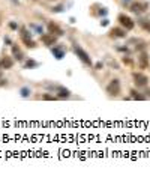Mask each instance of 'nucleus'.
Returning <instances> with one entry per match:
<instances>
[{"label": "nucleus", "mask_w": 150, "mask_h": 176, "mask_svg": "<svg viewBox=\"0 0 150 176\" xmlns=\"http://www.w3.org/2000/svg\"><path fill=\"white\" fill-rule=\"evenodd\" d=\"M18 30H20V39H21V42L27 48H36L38 47V44L33 41V33H32V30H29V27L21 26Z\"/></svg>", "instance_id": "nucleus-1"}, {"label": "nucleus", "mask_w": 150, "mask_h": 176, "mask_svg": "<svg viewBox=\"0 0 150 176\" xmlns=\"http://www.w3.org/2000/svg\"><path fill=\"white\" fill-rule=\"evenodd\" d=\"M45 87L53 90V92L56 93V96L59 98V100H68V98H71V90L68 87L62 86V84H51V83H45Z\"/></svg>", "instance_id": "nucleus-2"}, {"label": "nucleus", "mask_w": 150, "mask_h": 176, "mask_svg": "<svg viewBox=\"0 0 150 176\" xmlns=\"http://www.w3.org/2000/svg\"><path fill=\"white\" fill-rule=\"evenodd\" d=\"M72 50H74V53H75V56L80 59V60L86 65V66H92L93 65V62H92V57H90V54L87 53L86 50H84L81 45H78V44H74L72 45Z\"/></svg>", "instance_id": "nucleus-3"}, {"label": "nucleus", "mask_w": 150, "mask_h": 176, "mask_svg": "<svg viewBox=\"0 0 150 176\" xmlns=\"http://www.w3.org/2000/svg\"><path fill=\"white\" fill-rule=\"evenodd\" d=\"M120 90H122V84H120L119 78H113V80L107 84V93L110 96H117L120 93Z\"/></svg>", "instance_id": "nucleus-4"}, {"label": "nucleus", "mask_w": 150, "mask_h": 176, "mask_svg": "<svg viewBox=\"0 0 150 176\" xmlns=\"http://www.w3.org/2000/svg\"><path fill=\"white\" fill-rule=\"evenodd\" d=\"M117 21H119V24L122 26L123 29H126V30H132L135 27V21L129 15H126V14H119Z\"/></svg>", "instance_id": "nucleus-5"}, {"label": "nucleus", "mask_w": 150, "mask_h": 176, "mask_svg": "<svg viewBox=\"0 0 150 176\" xmlns=\"http://www.w3.org/2000/svg\"><path fill=\"white\" fill-rule=\"evenodd\" d=\"M132 78L137 87H146L149 84V77L143 72H132Z\"/></svg>", "instance_id": "nucleus-6"}, {"label": "nucleus", "mask_w": 150, "mask_h": 176, "mask_svg": "<svg viewBox=\"0 0 150 176\" xmlns=\"http://www.w3.org/2000/svg\"><path fill=\"white\" fill-rule=\"evenodd\" d=\"M15 65V59L12 56H2L0 57V69H12Z\"/></svg>", "instance_id": "nucleus-7"}, {"label": "nucleus", "mask_w": 150, "mask_h": 176, "mask_svg": "<svg viewBox=\"0 0 150 176\" xmlns=\"http://www.w3.org/2000/svg\"><path fill=\"white\" fill-rule=\"evenodd\" d=\"M41 42L45 47H54L57 44V36L51 35V33H42L41 35Z\"/></svg>", "instance_id": "nucleus-8"}, {"label": "nucleus", "mask_w": 150, "mask_h": 176, "mask_svg": "<svg viewBox=\"0 0 150 176\" xmlns=\"http://www.w3.org/2000/svg\"><path fill=\"white\" fill-rule=\"evenodd\" d=\"M47 29H48V33H51V35H54V36H63L65 35V32H63V29L59 26L57 23H54V21H50L48 23V26H47Z\"/></svg>", "instance_id": "nucleus-9"}, {"label": "nucleus", "mask_w": 150, "mask_h": 176, "mask_svg": "<svg viewBox=\"0 0 150 176\" xmlns=\"http://www.w3.org/2000/svg\"><path fill=\"white\" fill-rule=\"evenodd\" d=\"M126 29H123L122 26L120 27H113V29H110V32H108V35L111 36V38H114V39H122V38H126Z\"/></svg>", "instance_id": "nucleus-10"}, {"label": "nucleus", "mask_w": 150, "mask_h": 176, "mask_svg": "<svg viewBox=\"0 0 150 176\" xmlns=\"http://www.w3.org/2000/svg\"><path fill=\"white\" fill-rule=\"evenodd\" d=\"M11 51H12V57L15 59L17 62H24V53L21 51V48H20V45L17 44H12L11 45Z\"/></svg>", "instance_id": "nucleus-11"}, {"label": "nucleus", "mask_w": 150, "mask_h": 176, "mask_svg": "<svg viewBox=\"0 0 150 176\" xmlns=\"http://www.w3.org/2000/svg\"><path fill=\"white\" fill-rule=\"evenodd\" d=\"M147 3H140V2H134L131 3V8H129V11L134 12V14H143V12L147 11Z\"/></svg>", "instance_id": "nucleus-12"}, {"label": "nucleus", "mask_w": 150, "mask_h": 176, "mask_svg": "<svg viewBox=\"0 0 150 176\" xmlns=\"http://www.w3.org/2000/svg\"><path fill=\"white\" fill-rule=\"evenodd\" d=\"M51 53H53V56L57 59V60H62V59L65 57V53H66V51H65V47L63 45H54V47H51Z\"/></svg>", "instance_id": "nucleus-13"}, {"label": "nucleus", "mask_w": 150, "mask_h": 176, "mask_svg": "<svg viewBox=\"0 0 150 176\" xmlns=\"http://www.w3.org/2000/svg\"><path fill=\"white\" fill-rule=\"evenodd\" d=\"M149 54L146 53V51H143V53H140L138 54V66H140V69H146L147 66H149Z\"/></svg>", "instance_id": "nucleus-14"}, {"label": "nucleus", "mask_w": 150, "mask_h": 176, "mask_svg": "<svg viewBox=\"0 0 150 176\" xmlns=\"http://www.w3.org/2000/svg\"><path fill=\"white\" fill-rule=\"evenodd\" d=\"M138 26L147 32V33H150V20L149 18H140L138 20Z\"/></svg>", "instance_id": "nucleus-15"}, {"label": "nucleus", "mask_w": 150, "mask_h": 176, "mask_svg": "<svg viewBox=\"0 0 150 176\" xmlns=\"http://www.w3.org/2000/svg\"><path fill=\"white\" fill-rule=\"evenodd\" d=\"M39 66V62L33 60V59H27L24 63H23V69H35Z\"/></svg>", "instance_id": "nucleus-16"}, {"label": "nucleus", "mask_w": 150, "mask_h": 176, "mask_svg": "<svg viewBox=\"0 0 150 176\" xmlns=\"http://www.w3.org/2000/svg\"><path fill=\"white\" fill-rule=\"evenodd\" d=\"M18 93H20V96H21V98H29L32 95V89L29 86H23L21 89L18 90Z\"/></svg>", "instance_id": "nucleus-17"}, {"label": "nucleus", "mask_w": 150, "mask_h": 176, "mask_svg": "<svg viewBox=\"0 0 150 176\" xmlns=\"http://www.w3.org/2000/svg\"><path fill=\"white\" fill-rule=\"evenodd\" d=\"M131 98L132 100H138V101H143V100H146V96L144 95H141L138 90H135V89H132L131 90Z\"/></svg>", "instance_id": "nucleus-18"}, {"label": "nucleus", "mask_w": 150, "mask_h": 176, "mask_svg": "<svg viewBox=\"0 0 150 176\" xmlns=\"http://www.w3.org/2000/svg\"><path fill=\"white\" fill-rule=\"evenodd\" d=\"M29 29H30V30H35V33H39V35H42V33H44V29H42V26L35 24V23H32V24L29 26Z\"/></svg>", "instance_id": "nucleus-19"}, {"label": "nucleus", "mask_w": 150, "mask_h": 176, "mask_svg": "<svg viewBox=\"0 0 150 176\" xmlns=\"http://www.w3.org/2000/svg\"><path fill=\"white\" fill-rule=\"evenodd\" d=\"M41 100H44V101H56V100H59V98L56 95H51V93H44L41 96Z\"/></svg>", "instance_id": "nucleus-20"}, {"label": "nucleus", "mask_w": 150, "mask_h": 176, "mask_svg": "<svg viewBox=\"0 0 150 176\" xmlns=\"http://www.w3.org/2000/svg\"><path fill=\"white\" fill-rule=\"evenodd\" d=\"M5 86H8V80L3 75V69H0V87H5Z\"/></svg>", "instance_id": "nucleus-21"}, {"label": "nucleus", "mask_w": 150, "mask_h": 176, "mask_svg": "<svg viewBox=\"0 0 150 176\" xmlns=\"http://www.w3.org/2000/svg\"><path fill=\"white\" fill-rule=\"evenodd\" d=\"M63 9H65L63 5H57V6H53V8H51L50 11L54 12V14H60V12H63Z\"/></svg>", "instance_id": "nucleus-22"}, {"label": "nucleus", "mask_w": 150, "mask_h": 176, "mask_svg": "<svg viewBox=\"0 0 150 176\" xmlns=\"http://www.w3.org/2000/svg\"><path fill=\"white\" fill-rule=\"evenodd\" d=\"M122 62L125 63V65H132V59H131V57H126V56H123V57H122Z\"/></svg>", "instance_id": "nucleus-23"}, {"label": "nucleus", "mask_w": 150, "mask_h": 176, "mask_svg": "<svg viewBox=\"0 0 150 176\" xmlns=\"http://www.w3.org/2000/svg\"><path fill=\"white\" fill-rule=\"evenodd\" d=\"M8 26H9L11 30H18V29H20V27H18V23H15V21H11Z\"/></svg>", "instance_id": "nucleus-24"}, {"label": "nucleus", "mask_w": 150, "mask_h": 176, "mask_svg": "<svg viewBox=\"0 0 150 176\" xmlns=\"http://www.w3.org/2000/svg\"><path fill=\"white\" fill-rule=\"evenodd\" d=\"M102 66H104V63H102V62H98V63L95 65V69H96V71H99Z\"/></svg>", "instance_id": "nucleus-25"}, {"label": "nucleus", "mask_w": 150, "mask_h": 176, "mask_svg": "<svg viewBox=\"0 0 150 176\" xmlns=\"http://www.w3.org/2000/svg\"><path fill=\"white\" fill-rule=\"evenodd\" d=\"M3 41H5V44L12 45V41H11V38H9V36H5V39H3Z\"/></svg>", "instance_id": "nucleus-26"}, {"label": "nucleus", "mask_w": 150, "mask_h": 176, "mask_svg": "<svg viewBox=\"0 0 150 176\" xmlns=\"http://www.w3.org/2000/svg\"><path fill=\"white\" fill-rule=\"evenodd\" d=\"M108 23H110L108 20H107V18H104L102 21H101V26H108Z\"/></svg>", "instance_id": "nucleus-27"}, {"label": "nucleus", "mask_w": 150, "mask_h": 176, "mask_svg": "<svg viewBox=\"0 0 150 176\" xmlns=\"http://www.w3.org/2000/svg\"><path fill=\"white\" fill-rule=\"evenodd\" d=\"M123 2H125V3H129V2H131V0H123Z\"/></svg>", "instance_id": "nucleus-28"}, {"label": "nucleus", "mask_w": 150, "mask_h": 176, "mask_svg": "<svg viewBox=\"0 0 150 176\" xmlns=\"http://www.w3.org/2000/svg\"><path fill=\"white\" fill-rule=\"evenodd\" d=\"M0 24H2V17H0Z\"/></svg>", "instance_id": "nucleus-29"}, {"label": "nucleus", "mask_w": 150, "mask_h": 176, "mask_svg": "<svg viewBox=\"0 0 150 176\" xmlns=\"http://www.w3.org/2000/svg\"><path fill=\"white\" fill-rule=\"evenodd\" d=\"M51 2H56V0H51Z\"/></svg>", "instance_id": "nucleus-30"}]
</instances>
